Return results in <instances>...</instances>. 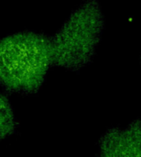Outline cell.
<instances>
[{"label": "cell", "mask_w": 141, "mask_h": 157, "mask_svg": "<svg viewBox=\"0 0 141 157\" xmlns=\"http://www.w3.org/2000/svg\"><path fill=\"white\" fill-rule=\"evenodd\" d=\"M140 66H141V55H140Z\"/></svg>", "instance_id": "6"}, {"label": "cell", "mask_w": 141, "mask_h": 157, "mask_svg": "<svg viewBox=\"0 0 141 157\" xmlns=\"http://www.w3.org/2000/svg\"><path fill=\"white\" fill-rule=\"evenodd\" d=\"M17 121L8 98L0 92V140L16 132Z\"/></svg>", "instance_id": "4"}, {"label": "cell", "mask_w": 141, "mask_h": 157, "mask_svg": "<svg viewBox=\"0 0 141 157\" xmlns=\"http://www.w3.org/2000/svg\"><path fill=\"white\" fill-rule=\"evenodd\" d=\"M105 25L101 4L97 0L82 2L50 36L53 66L79 72L89 65L102 40Z\"/></svg>", "instance_id": "2"}, {"label": "cell", "mask_w": 141, "mask_h": 157, "mask_svg": "<svg viewBox=\"0 0 141 157\" xmlns=\"http://www.w3.org/2000/svg\"><path fill=\"white\" fill-rule=\"evenodd\" d=\"M52 64L50 36L21 30L0 40V86L9 93L33 95Z\"/></svg>", "instance_id": "1"}, {"label": "cell", "mask_w": 141, "mask_h": 157, "mask_svg": "<svg viewBox=\"0 0 141 157\" xmlns=\"http://www.w3.org/2000/svg\"><path fill=\"white\" fill-rule=\"evenodd\" d=\"M132 157H141V119H135L124 128Z\"/></svg>", "instance_id": "5"}, {"label": "cell", "mask_w": 141, "mask_h": 157, "mask_svg": "<svg viewBox=\"0 0 141 157\" xmlns=\"http://www.w3.org/2000/svg\"><path fill=\"white\" fill-rule=\"evenodd\" d=\"M98 157H132L124 128L112 126L99 139Z\"/></svg>", "instance_id": "3"}]
</instances>
